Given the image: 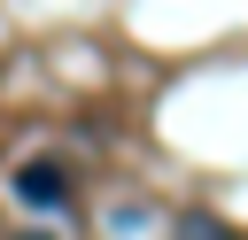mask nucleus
Here are the masks:
<instances>
[{
  "instance_id": "f257e3e1",
  "label": "nucleus",
  "mask_w": 248,
  "mask_h": 240,
  "mask_svg": "<svg viewBox=\"0 0 248 240\" xmlns=\"http://www.w3.org/2000/svg\"><path fill=\"white\" fill-rule=\"evenodd\" d=\"M16 201H23V209H70V170L46 163V155L23 163V170H16Z\"/></svg>"
}]
</instances>
